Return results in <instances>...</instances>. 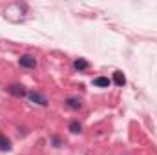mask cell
<instances>
[{
	"label": "cell",
	"mask_w": 157,
	"mask_h": 155,
	"mask_svg": "<svg viewBox=\"0 0 157 155\" xmlns=\"http://www.w3.org/2000/svg\"><path fill=\"white\" fill-rule=\"evenodd\" d=\"M28 99L33 102V104H37V106H40V108H46L48 104H49V99L44 95V93H40V91H37V89H33V91H29L28 93Z\"/></svg>",
	"instance_id": "1"
},
{
	"label": "cell",
	"mask_w": 157,
	"mask_h": 155,
	"mask_svg": "<svg viewBox=\"0 0 157 155\" xmlns=\"http://www.w3.org/2000/svg\"><path fill=\"white\" fill-rule=\"evenodd\" d=\"M7 93L13 95V97H17V99H22V97L28 95V89L22 84H9L7 86Z\"/></svg>",
	"instance_id": "2"
},
{
	"label": "cell",
	"mask_w": 157,
	"mask_h": 155,
	"mask_svg": "<svg viewBox=\"0 0 157 155\" xmlns=\"http://www.w3.org/2000/svg\"><path fill=\"white\" fill-rule=\"evenodd\" d=\"M18 64L20 68H26V70H35L37 68V59L33 55H22L18 59Z\"/></svg>",
	"instance_id": "3"
},
{
	"label": "cell",
	"mask_w": 157,
	"mask_h": 155,
	"mask_svg": "<svg viewBox=\"0 0 157 155\" xmlns=\"http://www.w3.org/2000/svg\"><path fill=\"white\" fill-rule=\"evenodd\" d=\"M64 104H66L70 110H75V112L82 108V100H80L78 97H68V99L64 100Z\"/></svg>",
	"instance_id": "4"
},
{
	"label": "cell",
	"mask_w": 157,
	"mask_h": 155,
	"mask_svg": "<svg viewBox=\"0 0 157 155\" xmlns=\"http://www.w3.org/2000/svg\"><path fill=\"white\" fill-rule=\"evenodd\" d=\"M112 82L115 84V86H119V88H122L124 84H126V77H124V73L122 71H113V78H112Z\"/></svg>",
	"instance_id": "5"
},
{
	"label": "cell",
	"mask_w": 157,
	"mask_h": 155,
	"mask_svg": "<svg viewBox=\"0 0 157 155\" xmlns=\"http://www.w3.org/2000/svg\"><path fill=\"white\" fill-rule=\"evenodd\" d=\"M73 68H75L77 71H86V70L90 68V62H88L86 59H75V60H73Z\"/></svg>",
	"instance_id": "6"
},
{
	"label": "cell",
	"mask_w": 157,
	"mask_h": 155,
	"mask_svg": "<svg viewBox=\"0 0 157 155\" xmlns=\"http://www.w3.org/2000/svg\"><path fill=\"white\" fill-rule=\"evenodd\" d=\"M93 86H97V88H110L112 80L108 77H95L93 78Z\"/></svg>",
	"instance_id": "7"
},
{
	"label": "cell",
	"mask_w": 157,
	"mask_h": 155,
	"mask_svg": "<svg viewBox=\"0 0 157 155\" xmlns=\"http://www.w3.org/2000/svg\"><path fill=\"white\" fill-rule=\"evenodd\" d=\"M0 152H11V141L4 133H0Z\"/></svg>",
	"instance_id": "8"
},
{
	"label": "cell",
	"mask_w": 157,
	"mask_h": 155,
	"mask_svg": "<svg viewBox=\"0 0 157 155\" xmlns=\"http://www.w3.org/2000/svg\"><path fill=\"white\" fill-rule=\"evenodd\" d=\"M68 130H70L71 133H75V135H77V133H80V131H82V124L78 122L77 119H73V120H70V124H68Z\"/></svg>",
	"instance_id": "9"
},
{
	"label": "cell",
	"mask_w": 157,
	"mask_h": 155,
	"mask_svg": "<svg viewBox=\"0 0 157 155\" xmlns=\"http://www.w3.org/2000/svg\"><path fill=\"white\" fill-rule=\"evenodd\" d=\"M51 142H53V144H55V146H57V148H60V146H62V144H64V142H62V141H60V139H59V137H57V135H53V137H51Z\"/></svg>",
	"instance_id": "10"
}]
</instances>
